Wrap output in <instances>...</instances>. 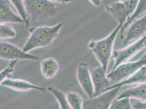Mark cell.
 <instances>
[{"label": "cell", "instance_id": "8fae6325", "mask_svg": "<svg viewBox=\"0 0 146 109\" xmlns=\"http://www.w3.org/2000/svg\"><path fill=\"white\" fill-rule=\"evenodd\" d=\"M11 1H0V23H24L20 17L13 12L11 6Z\"/></svg>", "mask_w": 146, "mask_h": 109}, {"label": "cell", "instance_id": "277c9868", "mask_svg": "<svg viewBox=\"0 0 146 109\" xmlns=\"http://www.w3.org/2000/svg\"><path fill=\"white\" fill-rule=\"evenodd\" d=\"M146 65V58L131 62L123 63L112 70L107 75V78L110 82H121L128 79L137 72L142 67Z\"/></svg>", "mask_w": 146, "mask_h": 109}, {"label": "cell", "instance_id": "e0dca14e", "mask_svg": "<svg viewBox=\"0 0 146 109\" xmlns=\"http://www.w3.org/2000/svg\"><path fill=\"white\" fill-rule=\"evenodd\" d=\"M145 13H146V0L139 1L138 5L134 13L128 18L120 30V36L122 39L125 31L127 30L129 26L133 23L135 21L141 18V15H143Z\"/></svg>", "mask_w": 146, "mask_h": 109}, {"label": "cell", "instance_id": "484cf974", "mask_svg": "<svg viewBox=\"0 0 146 109\" xmlns=\"http://www.w3.org/2000/svg\"><path fill=\"white\" fill-rule=\"evenodd\" d=\"M145 58H146V53L145 54H143V56L141 58V59H145Z\"/></svg>", "mask_w": 146, "mask_h": 109}, {"label": "cell", "instance_id": "2e32d148", "mask_svg": "<svg viewBox=\"0 0 146 109\" xmlns=\"http://www.w3.org/2000/svg\"><path fill=\"white\" fill-rule=\"evenodd\" d=\"M59 69L58 63L54 58L44 60L40 63V69L43 76L46 79L53 78Z\"/></svg>", "mask_w": 146, "mask_h": 109}, {"label": "cell", "instance_id": "8992f818", "mask_svg": "<svg viewBox=\"0 0 146 109\" xmlns=\"http://www.w3.org/2000/svg\"><path fill=\"white\" fill-rule=\"evenodd\" d=\"M0 57L6 60H32L36 61L39 59L38 56L31 54L19 48L16 45L9 43L1 41L0 43Z\"/></svg>", "mask_w": 146, "mask_h": 109}, {"label": "cell", "instance_id": "7c38bea8", "mask_svg": "<svg viewBox=\"0 0 146 109\" xmlns=\"http://www.w3.org/2000/svg\"><path fill=\"white\" fill-rule=\"evenodd\" d=\"M1 85L18 91H26L31 90H36L40 91L46 90V88L43 87L38 86L32 84L27 81L19 79H5L1 82Z\"/></svg>", "mask_w": 146, "mask_h": 109}, {"label": "cell", "instance_id": "d6986e66", "mask_svg": "<svg viewBox=\"0 0 146 109\" xmlns=\"http://www.w3.org/2000/svg\"><path fill=\"white\" fill-rule=\"evenodd\" d=\"M66 97L72 109H82L84 100L78 93L69 92L66 95Z\"/></svg>", "mask_w": 146, "mask_h": 109}, {"label": "cell", "instance_id": "9c48e42d", "mask_svg": "<svg viewBox=\"0 0 146 109\" xmlns=\"http://www.w3.org/2000/svg\"><path fill=\"white\" fill-rule=\"evenodd\" d=\"M106 73V71L101 65L90 69L94 91L93 97H97L101 94L105 90L112 86L109 80L107 78Z\"/></svg>", "mask_w": 146, "mask_h": 109}, {"label": "cell", "instance_id": "9a60e30c", "mask_svg": "<svg viewBox=\"0 0 146 109\" xmlns=\"http://www.w3.org/2000/svg\"><path fill=\"white\" fill-rule=\"evenodd\" d=\"M133 98L146 102V83L132 87L122 92L116 98V100L122 98Z\"/></svg>", "mask_w": 146, "mask_h": 109}, {"label": "cell", "instance_id": "ffe728a7", "mask_svg": "<svg viewBox=\"0 0 146 109\" xmlns=\"http://www.w3.org/2000/svg\"><path fill=\"white\" fill-rule=\"evenodd\" d=\"M11 3L13 5V6L15 7L16 9L18 11L21 18L22 19L25 25L27 27H29L30 25V18L28 16V14L26 12L25 7L23 1L21 0H11Z\"/></svg>", "mask_w": 146, "mask_h": 109}, {"label": "cell", "instance_id": "5b68a950", "mask_svg": "<svg viewBox=\"0 0 146 109\" xmlns=\"http://www.w3.org/2000/svg\"><path fill=\"white\" fill-rule=\"evenodd\" d=\"M121 87H117L99 95L84 100L82 109H109L111 104L115 100Z\"/></svg>", "mask_w": 146, "mask_h": 109}, {"label": "cell", "instance_id": "6da1fadb", "mask_svg": "<svg viewBox=\"0 0 146 109\" xmlns=\"http://www.w3.org/2000/svg\"><path fill=\"white\" fill-rule=\"evenodd\" d=\"M63 25L60 23L54 26H40L32 29L23 50L28 53L33 49L49 46L58 36Z\"/></svg>", "mask_w": 146, "mask_h": 109}, {"label": "cell", "instance_id": "4fadbf2b", "mask_svg": "<svg viewBox=\"0 0 146 109\" xmlns=\"http://www.w3.org/2000/svg\"><path fill=\"white\" fill-rule=\"evenodd\" d=\"M106 10L107 12L117 20L118 25H122V26L128 19L127 13L123 1L117 2L107 6L106 7Z\"/></svg>", "mask_w": 146, "mask_h": 109}, {"label": "cell", "instance_id": "7402d4cb", "mask_svg": "<svg viewBox=\"0 0 146 109\" xmlns=\"http://www.w3.org/2000/svg\"><path fill=\"white\" fill-rule=\"evenodd\" d=\"M16 36V32L11 26L7 24L0 25L1 39L13 38Z\"/></svg>", "mask_w": 146, "mask_h": 109}, {"label": "cell", "instance_id": "ba28073f", "mask_svg": "<svg viewBox=\"0 0 146 109\" xmlns=\"http://www.w3.org/2000/svg\"><path fill=\"white\" fill-rule=\"evenodd\" d=\"M145 47H146V34L136 42L129 45L124 48L115 51L113 53V56L115 62L112 70L115 69L118 66L123 63L125 61Z\"/></svg>", "mask_w": 146, "mask_h": 109}, {"label": "cell", "instance_id": "44dd1931", "mask_svg": "<svg viewBox=\"0 0 146 109\" xmlns=\"http://www.w3.org/2000/svg\"><path fill=\"white\" fill-rule=\"evenodd\" d=\"M109 109H133L130 98H125L121 99H115L110 105Z\"/></svg>", "mask_w": 146, "mask_h": 109}, {"label": "cell", "instance_id": "5bb4252c", "mask_svg": "<svg viewBox=\"0 0 146 109\" xmlns=\"http://www.w3.org/2000/svg\"><path fill=\"white\" fill-rule=\"evenodd\" d=\"M146 84V65L142 67L137 72L134 74L133 75L128 78V79L123 80L119 83L115 85H112L108 88L105 90L102 93L106 91H109L117 87H121L124 85H131L135 84Z\"/></svg>", "mask_w": 146, "mask_h": 109}, {"label": "cell", "instance_id": "3957f363", "mask_svg": "<svg viewBox=\"0 0 146 109\" xmlns=\"http://www.w3.org/2000/svg\"><path fill=\"white\" fill-rule=\"evenodd\" d=\"M25 7L32 23L41 21L55 17L57 8L48 0H24Z\"/></svg>", "mask_w": 146, "mask_h": 109}, {"label": "cell", "instance_id": "ac0fdd59", "mask_svg": "<svg viewBox=\"0 0 146 109\" xmlns=\"http://www.w3.org/2000/svg\"><path fill=\"white\" fill-rule=\"evenodd\" d=\"M48 90L55 96L60 105V109H72L67 101L64 93L60 89L54 87H49Z\"/></svg>", "mask_w": 146, "mask_h": 109}, {"label": "cell", "instance_id": "d4e9b609", "mask_svg": "<svg viewBox=\"0 0 146 109\" xmlns=\"http://www.w3.org/2000/svg\"><path fill=\"white\" fill-rule=\"evenodd\" d=\"M91 2H92V3L96 5V6H99L100 3H101V1H97V0H96V1H90Z\"/></svg>", "mask_w": 146, "mask_h": 109}, {"label": "cell", "instance_id": "30bf717a", "mask_svg": "<svg viewBox=\"0 0 146 109\" xmlns=\"http://www.w3.org/2000/svg\"><path fill=\"white\" fill-rule=\"evenodd\" d=\"M77 79L79 83L89 98H92L94 95V87L92 82L90 69L85 62L80 63L77 68Z\"/></svg>", "mask_w": 146, "mask_h": 109}, {"label": "cell", "instance_id": "cb8c5ba5", "mask_svg": "<svg viewBox=\"0 0 146 109\" xmlns=\"http://www.w3.org/2000/svg\"><path fill=\"white\" fill-rule=\"evenodd\" d=\"M130 102L133 109H146V102H142L133 98L130 99Z\"/></svg>", "mask_w": 146, "mask_h": 109}, {"label": "cell", "instance_id": "52a82bcc", "mask_svg": "<svg viewBox=\"0 0 146 109\" xmlns=\"http://www.w3.org/2000/svg\"><path fill=\"white\" fill-rule=\"evenodd\" d=\"M146 34V14L135 21L125 31L123 37V48L136 42Z\"/></svg>", "mask_w": 146, "mask_h": 109}, {"label": "cell", "instance_id": "603a6c76", "mask_svg": "<svg viewBox=\"0 0 146 109\" xmlns=\"http://www.w3.org/2000/svg\"><path fill=\"white\" fill-rule=\"evenodd\" d=\"M18 60H14L11 62L10 64L8 67L4 69L3 70L1 71L0 73V81L2 82L5 79H9V76H11V74L14 72V68L15 64L18 62Z\"/></svg>", "mask_w": 146, "mask_h": 109}, {"label": "cell", "instance_id": "7a4b0ae2", "mask_svg": "<svg viewBox=\"0 0 146 109\" xmlns=\"http://www.w3.org/2000/svg\"><path fill=\"white\" fill-rule=\"evenodd\" d=\"M122 27V25H118L111 33L105 38L98 41L93 40L88 45L90 51L96 56L105 71H107L110 60L112 54L116 36Z\"/></svg>", "mask_w": 146, "mask_h": 109}]
</instances>
